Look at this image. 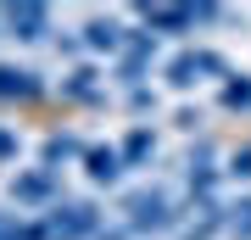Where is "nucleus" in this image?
Instances as JSON below:
<instances>
[{
    "label": "nucleus",
    "mask_w": 251,
    "mask_h": 240,
    "mask_svg": "<svg viewBox=\"0 0 251 240\" xmlns=\"http://www.w3.org/2000/svg\"><path fill=\"white\" fill-rule=\"evenodd\" d=\"M45 235L50 240H90V235H100V213L90 201H56L45 218Z\"/></svg>",
    "instance_id": "2"
},
{
    "label": "nucleus",
    "mask_w": 251,
    "mask_h": 240,
    "mask_svg": "<svg viewBox=\"0 0 251 240\" xmlns=\"http://www.w3.org/2000/svg\"><path fill=\"white\" fill-rule=\"evenodd\" d=\"M123 213H128V235H168L173 218H179L162 190H134V196L123 201Z\"/></svg>",
    "instance_id": "1"
},
{
    "label": "nucleus",
    "mask_w": 251,
    "mask_h": 240,
    "mask_svg": "<svg viewBox=\"0 0 251 240\" xmlns=\"http://www.w3.org/2000/svg\"><path fill=\"white\" fill-rule=\"evenodd\" d=\"M0 95L34 101V95H45V84H39V73H28V67H0Z\"/></svg>",
    "instance_id": "9"
},
{
    "label": "nucleus",
    "mask_w": 251,
    "mask_h": 240,
    "mask_svg": "<svg viewBox=\"0 0 251 240\" xmlns=\"http://www.w3.org/2000/svg\"><path fill=\"white\" fill-rule=\"evenodd\" d=\"M201 79H229V62L218 51H179L168 62V84L173 89H190V84H201Z\"/></svg>",
    "instance_id": "3"
},
{
    "label": "nucleus",
    "mask_w": 251,
    "mask_h": 240,
    "mask_svg": "<svg viewBox=\"0 0 251 240\" xmlns=\"http://www.w3.org/2000/svg\"><path fill=\"white\" fill-rule=\"evenodd\" d=\"M229 235L234 240H251V196H240L229 207Z\"/></svg>",
    "instance_id": "17"
},
{
    "label": "nucleus",
    "mask_w": 251,
    "mask_h": 240,
    "mask_svg": "<svg viewBox=\"0 0 251 240\" xmlns=\"http://www.w3.org/2000/svg\"><path fill=\"white\" fill-rule=\"evenodd\" d=\"M84 151H90V145H78V140H73V134H50V140H45V168L56 173V168H62V162L84 157Z\"/></svg>",
    "instance_id": "12"
},
{
    "label": "nucleus",
    "mask_w": 251,
    "mask_h": 240,
    "mask_svg": "<svg viewBox=\"0 0 251 240\" xmlns=\"http://www.w3.org/2000/svg\"><path fill=\"white\" fill-rule=\"evenodd\" d=\"M56 196V173L50 168H28L11 179V201H50Z\"/></svg>",
    "instance_id": "7"
},
{
    "label": "nucleus",
    "mask_w": 251,
    "mask_h": 240,
    "mask_svg": "<svg viewBox=\"0 0 251 240\" xmlns=\"http://www.w3.org/2000/svg\"><path fill=\"white\" fill-rule=\"evenodd\" d=\"M0 157H17V134H6V129H0Z\"/></svg>",
    "instance_id": "19"
},
{
    "label": "nucleus",
    "mask_w": 251,
    "mask_h": 240,
    "mask_svg": "<svg viewBox=\"0 0 251 240\" xmlns=\"http://www.w3.org/2000/svg\"><path fill=\"white\" fill-rule=\"evenodd\" d=\"M218 229H229V207H218V201H201V218L190 223V229L179 240H212Z\"/></svg>",
    "instance_id": "11"
},
{
    "label": "nucleus",
    "mask_w": 251,
    "mask_h": 240,
    "mask_svg": "<svg viewBox=\"0 0 251 240\" xmlns=\"http://www.w3.org/2000/svg\"><path fill=\"white\" fill-rule=\"evenodd\" d=\"M229 179H251V145H240V151L229 157V168H224Z\"/></svg>",
    "instance_id": "18"
},
{
    "label": "nucleus",
    "mask_w": 251,
    "mask_h": 240,
    "mask_svg": "<svg viewBox=\"0 0 251 240\" xmlns=\"http://www.w3.org/2000/svg\"><path fill=\"white\" fill-rule=\"evenodd\" d=\"M117 151H123V162H145V157H156V134H151V129H134Z\"/></svg>",
    "instance_id": "14"
},
{
    "label": "nucleus",
    "mask_w": 251,
    "mask_h": 240,
    "mask_svg": "<svg viewBox=\"0 0 251 240\" xmlns=\"http://www.w3.org/2000/svg\"><path fill=\"white\" fill-rule=\"evenodd\" d=\"M62 95H73V101H100V89H95V73H90V67H78V73H67V84H62Z\"/></svg>",
    "instance_id": "15"
},
{
    "label": "nucleus",
    "mask_w": 251,
    "mask_h": 240,
    "mask_svg": "<svg viewBox=\"0 0 251 240\" xmlns=\"http://www.w3.org/2000/svg\"><path fill=\"white\" fill-rule=\"evenodd\" d=\"M0 240H50V235H45V223H28L17 213H0Z\"/></svg>",
    "instance_id": "13"
},
{
    "label": "nucleus",
    "mask_w": 251,
    "mask_h": 240,
    "mask_svg": "<svg viewBox=\"0 0 251 240\" xmlns=\"http://www.w3.org/2000/svg\"><path fill=\"white\" fill-rule=\"evenodd\" d=\"M84 45H90V51H106V56H117V51H123V45H128V34H123V28H117V23L95 17L90 28H84Z\"/></svg>",
    "instance_id": "10"
},
{
    "label": "nucleus",
    "mask_w": 251,
    "mask_h": 240,
    "mask_svg": "<svg viewBox=\"0 0 251 240\" xmlns=\"http://www.w3.org/2000/svg\"><path fill=\"white\" fill-rule=\"evenodd\" d=\"M218 6H140V23L156 34H190L196 23H212Z\"/></svg>",
    "instance_id": "4"
},
{
    "label": "nucleus",
    "mask_w": 251,
    "mask_h": 240,
    "mask_svg": "<svg viewBox=\"0 0 251 240\" xmlns=\"http://www.w3.org/2000/svg\"><path fill=\"white\" fill-rule=\"evenodd\" d=\"M218 173H224V168H212V151H206V145H201V151H190V162H184V185H190V196L206 201V190L218 185Z\"/></svg>",
    "instance_id": "8"
},
{
    "label": "nucleus",
    "mask_w": 251,
    "mask_h": 240,
    "mask_svg": "<svg viewBox=\"0 0 251 240\" xmlns=\"http://www.w3.org/2000/svg\"><path fill=\"white\" fill-rule=\"evenodd\" d=\"M123 151H117V145H90V151H84V173L95 179V185H117V179H123Z\"/></svg>",
    "instance_id": "5"
},
{
    "label": "nucleus",
    "mask_w": 251,
    "mask_h": 240,
    "mask_svg": "<svg viewBox=\"0 0 251 240\" xmlns=\"http://www.w3.org/2000/svg\"><path fill=\"white\" fill-rule=\"evenodd\" d=\"M6 28L17 39H45L50 34V11L45 6H6Z\"/></svg>",
    "instance_id": "6"
},
{
    "label": "nucleus",
    "mask_w": 251,
    "mask_h": 240,
    "mask_svg": "<svg viewBox=\"0 0 251 240\" xmlns=\"http://www.w3.org/2000/svg\"><path fill=\"white\" fill-rule=\"evenodd\" d=\"M224 101L234 112H251V79H234V73H229V79H224Z\"/></svg>",
    "instance_id": "16"
}]
</instances>
